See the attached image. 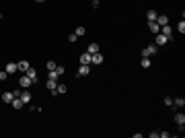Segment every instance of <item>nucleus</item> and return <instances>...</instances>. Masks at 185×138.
I'll list each match as a JSON object with an SVG mask.
<instances>
[{
	"mask_svg": "<svg viewBox=\"0 0 185 138\" xmlns=\"http://www.w3.org/2000/svg\"><path fill=\"white\" fill-rule=\"evenodd\" d=\"M158 33L167 35V39H169V41H173V31H171V25H162V27H161V31H158Z\"/></svg>",
	"mask_w": 185,
	"mask_h": 138,
	"instance_id": "1",
	"label": "nucleus"
},
{
	"mask_svg": "<svg viewBox=\"0 0 185 138\" xmlns=\"http://www.w3.org/2000/svg\"><path fill=\"white\" fill-rule=\"evenodd\" d=\"M35 2H45V0H35Z\"/></svg>",
	"mask_w": 185,
	"mask_h": 138,
	"instance_id": "30",
	"label": "nucleus"
},
{
	"mask_svg": "<svg viewBox=\"0 0 185 138\" xmlns=\"http://www.w3.org/2000/svg\"><path fill=\"white\" fill-rule=\"evenodd\" d=\"M8 79V72L6 70H0V81H6Z\"/></svg>",
	"mask_w": 185,
	"mask_h": 138,
	"instance_id": "26",
	"label": "nucleus"
},
{
	"mask_svg": "<svg viewBox=\"0 0 185 138\" xmlns=\"http://www.w3.org/2000/svg\"><path fill=\"white\" fill-rule=\"evenodd\" d=\"M80 64H91V54H89V52L80 54Z\"/></svg>",
	"mask_w": 185,
	"mask_h": 138,
	"instance_id": "14",
	"label": "nucleus"
},
{
	"mask_svg": "<svg viewBox=\"0 0 185 138\" xmlns=\"http://www.w3.org/2000/svg\"><path fill=\"white\" fill-rule=\"evenodd\" d=\"M11 105H12V107H14V109H21V107H23V101H21L19 97H14V99H12V101H11Z\"/></svg>",
	"mask_w": 185,
	"mask_h": 138,
	"instance_id": "17",
	"label": "nucleus"
},
{
	"mask_svg": "<svg viewBox=\"0 0 185 138\" xmlns=\"http://www.w3.org/2000/svg\"><path fill=\"white\" fill-rule=\"evenodd\" d=\"M140 66H142V68H148V66H150V58H144V56H142V62H140Z\"/></svg>",
	"mask_w": 185,
	"mask_h": 138,
	"instance_id": "23",
	"label": "nucleus"
},
{
	"mask_svg": "<svg viewBox=\"0 0 185 138\" xmlns=\"http://www.w3.org/2000/svg\"><path fill=\"white\" fill-rule=\"evenodd\" d=\"M148 29H150L152 33H158V31H161V25L156 23V21H152V23H148Z\"/></svg>",
	"mask_w": 185,
	"mask_h": 138,
	"instance_id": "13",
	"label": "nucleus"
},
{
	"mask_svg": "<svg viewBox=\"0 0 185 138\" xmlns=\"http://www.w3.org/2000/svg\"><path fill=\"white\" fill-rule=\"evenodd\" d=\"M165 105H169V107H173V97H165Z\"/></svg>",
	"mask_w": 185,
	"mask_h": 138,
	"instance_id": "27",
	"label": "nucleus"
},
{
	"mask_svg": "<svg viewBox=\"0 0 185 138\" xmlns=\"http://www.w3.org/2000/svg\"><path fill=\"white\" fill-rule=\"evenodd\" d=\"M92 64H103V56L97 52V54H91V66Z\"/></svg>",
	"mask_w": 185,
	"mask_h": 138,
	"instance_id": "8",
	"label": "nucleus"
},
{
	"mask_svg": "<svg viewBox=\"0 0 185 138\" xmlns=\"http://www.w3.org/2000/svg\"><path fill=\"white\" fill-rule=\"evenodd\" d=\"M156 23L161 25V27H162V25H169V17H165V14H158V17H156Z\"/></svg>",
	"mask_w": 185,
	"mask_h": 138,
	"instance_id": "15",
	"label": "nucleus"
},
{
	"mask_svg": "<svg viewBox=\"0 0 185 138\" xmlns=\"http://www.w3.org/2000/svg\"><path fill=\"white\" fill-rule=\"evenodd\" d=\"M76 39H78V37H76V35H74V33H70V35H68V41H70V43H74Z\"/></svg>",
	"mask_w": 185,
	"mask_h": 138,
	"instance_id": "28",
	"label": "nucleus"
},
{
	"mask_svg": "<svg viewBox=\"0 0 185 138\" xmlns=\"http://www.w3.org/2000/svg\"><path fill=\"white\" fill-rule=\"evenodd\" d=\"M169 39H167V35H162V33H156V39H154V46L158 47V46H165Z\"/></svg>",
	"mask_w": 185,
	"mask_h": 138,
	"instance_id": "6",
	"label": "nucleus"
},
{
	"mask_svg": "<svg viewBox=\"0 0 185 138\" xmlns=\"http://www.w3.org/2000/svg\"><path fill=\"white\" fill-rule=\"evenodd\" d=\"M152 54H156V46H154V43H150L148 47H144V50H142V56H144V58H150Z\"/></svg>",
	"mask_w": 185,
	"mask_h": 138,
	"instance_id": "2",
	"label": "nucleus"
},
{
	"mask_svg": "<svg viewBox=\"0 0 185 138\" xmlns=\"http://www.w3.org/2000/svg\"><path fill=\"white\" fill-rule=\"evenodd\" d=\"M89 74H91V64H80L78 76H89Z\"/></svg>",
	"mask_w": 185,
	"mask_h": 138,
	"instance_id": "4",
	"label": "nucleus"
},
{
	"mask_svg": "<svg viewBox=\"0 0 185 138\" xmlns=\"http://www.w3.org/2000/svg\"><path fill=\"white\" fill-rule=\"evenodd\" d=\"M47 89H49V93H52V95H54V93H56V87H58V81H52V79H47Z\"/></svg>",
	"mask_w": 185,
	"mask_h": 138,
	"instance_id": "10",
	"label": "nucleus"
},
{
	"mask_svg": "<svg viewBox=\"0 0 185 138\" xmlns=\"http://www.w3.org/2000/svg\"><path fill=\"white\" fill-rule=\"evenodd\" d=\"M17 66H19V70H21V72H27V70H29V62H27V60H21Z\"/></svg>",
	"mask_w": 185,
	"mask_h": 138,
	"instance_id": "16",
	"label": "nucleus"
},
{
	"mask_svg": "<svg viewBox=\"0 0 185 138\" xmlns=\"http://www.w3.org/2000/svg\"><path fill=\"white\" fill-rule=\"evenodd\" d=\"M19 85H21L23 89H29V87L33 85V81H31V79H29V76L25 74V76H21V79H19Z\"/></svg>",
	"mask_w": 185,
	"mask_h": 138,
	"instance_id": "5",
	"label": "nucleus"
},
{
	"mask_svg": "<svg viewBox=\"0 0 185 138\" xmlns=\"http://www.w3.org/2000/svg\"><path fill=\"white\" fill-rule=\"evenodd\" d=\"M45 66H47V70H56V66H58V64H56V62H52V60H49V62H47Z\"/></svg>",
	"mask_w": 185,
	"mask_h": 138,
	"instance_id": "25",
	"label": "nucleus"
},
{
	"mask_svg": "<svg viewBox=\"0 0 185 138\" xmlns=\"http://www.w3.org/2000/svg\"><path fill=\"white\" fill-rule=\"evenodd\" d=\"M56 72H58V76L64 74V66H56Z\"/></svg>",
	"mask_w": 185,
	"mask_h": 138,
	"instance_id": "29",
	"label": "nucleus"
},
{
	"mask_svg": "<svg viewBox=\"0 0 185 138\" xmlns=\"http://www.w3.org/2000/svg\"><path fill=\"white\" fill-rule=\"evenodd\" d=\"M177 29H179V33H185V21H183V19L179 21V25H177Z\"/></svg>",
	"mask_w": 185,
	"mask_h": 138,
	"instance_id": "24",
	"label": "nucleus"
},
{
	"mask_svg": "<svg viewBox=\"0 0 185 138\" xmlns=\"http://www.w3.org/2000/svg\"><path fill=\"white\" fill-rule=\"evenodd\" d=\"M146 17H148V23H152V21H156L158 14H156V11H148V12H146Z\"/></svg>",
	"mask_w": 185,
	"mask_h": 138,
	"instance_id": "19",
	"label": "nucleus"
},
{
	"mask_svg": "<svg viewBox=\"0 0 185 138\" xmlns=\"http://www.w3.org/2000/svg\"><path fill=\"white\" fill-rule=\"evenodd\" d=\"M19 99H21V101H23V105H25V103H31V99H33V97H31V93H29L27 89H25V91H21Z\"/></svg>",
	"mask_w": 185,
	"mask_h": 138,
	"instance_id": "3",
	"label": "nucleus"
},
{
	"mask_svg": "<svg viewBox=\"0 0 185 138\" xmlns=\"http://www.w3.org/2000/svg\"><path fill=\"white\" fill-rule=\"evenodd\" d=\"M86 52H89V54H97V52H99V46H97V43H91V46L86 47Z\"/></svg>",
	"mask_w": 185,
	"mask_h": 138,
	"instance_id": "21",
	"label": "nucleus"
},
{
	"mask_svg": "<svg viewBox=\"0 0 185 138\" xmlns=\"http://www.w3.org/2000/svg\"><path fill=\"white\" fill-rule=\"evenodd\" d=\"M25 74H27V76H29V79H31V81H33V85H35V82H37V72H35V70L31 68V66H29V70H27V72H25Z\"/></svg>",
	"mask_w": 185,
	"mask_h": 138,
	"instance_id": "12",
	"label": "nucleus"
},
{
	"mask_svg": "<svg viewBox=\"0 0 185 138\" xmlns=\"http://www.w3.org/2000/svg\"><path fill=\"white\" fill-rule=\"evenodd\" d=\"M4 70H6V72H8V76H11V74H14V72L19 70V66H17L14 62H8V64L4 66Z\"/></svg>",
	"mask_w": 185,
	"mask_h": 138,
	"instance_id": "9",
	"label": "nucleus"
},
{
	"mask_svg": "<svg viewBox=\"0 0 185 138\" xmlns=\"http://www.w3.org/2000/svg\"><path fill=\"white\" fill-rule=\"evenodd\" d=\"M12 99H14V93H12V91L2 93V97H0V101H4V103H11Z\"/></svg>",
	"mask_w": 185,
	"mask_h": 138,
	"instance_id": "7",
	"label": "nucleus"
},
{
	"mask_svg": "<svg viewBox=\"0 0 185 138\" xmlns=\"http://www.w3.org/2000/svg\"><path fill=\"white\" fill-rule=\"evenodd\" d=\"M84 33H86V29H84L82 25H80V27H76V31H74V35H76V37H82Z\"/></svg>",
	"mask_w": 185,
	"mask_h": 138,
	"instance_id": "22",
	"label": "nucleus"
},
{
	"mask_svg": "<svg viewBox=\"0 0 185 138\" xmlns=\"http://www.w3.org/2000/svg\"><path fill=\"white\" fill-rule=\"evenodd\" d=\"M185 105V99H181V97H175L173 99V107H183Z\"/></svg>",
	"mask_w": 185,
	"mask_h": 138,
	"instance_id": "18",
	"label": "nucleus"
},
{
	"mask_svg": "<svg viewBox=\"0 0 185 138\" xmlns=\"http://www.w3.org/2000/svg\"><path fill=\"white\" fill-rule=\"evenodd\" d=\"M175 122H177V126H185V115L179 111V114H175Z\"/></svg>",
	"mask_w": 185,
	"mask_h": 138,
	"instance_id": "11",
	"label": "nucleus"
},
{
	"mask_svg": "<svg viewBox=\"0 0 185 138\" xmlns=\"http://www.w3.org/2000/svg\"><path fill=\"white\" fill-rule=\"evenodd\" d=\"M64 93H66V85H60V82H58V87H56V93H54V95H64Z\"/></svg>",
	"mask_w": 185,
	"mask_h": 138,
	"instance_id": "20",
	"label": "nucleus"
},
{
	"mask_svg": "<svg viewBox=\"0 0 185 138\" xmlns=\"http://www.w3.org/2000/svg\"><path fill=\"white\" fill-rule=\"evenodd\" d=\"M0 19H2V14H0Z\"/></svg>",
	"mask_w": 185,
	"mask_h": 138,
	"instance_id": "31",
	"label": "nucleus"
}]
</instances>
